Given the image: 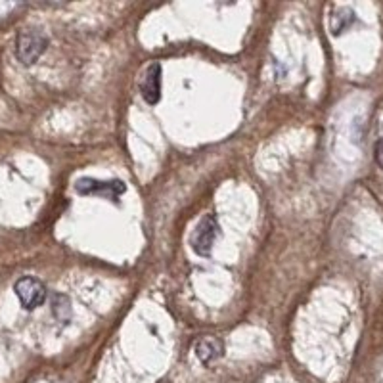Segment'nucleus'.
Returning a JSON list of instances; mask_svg holds the SVG:
<instances>
[{
	"label": "nucleus",
	"instance_id": "1",
	"mask_svg": "<svg viewBox=\"0 0 383 383\" xmlns=\"http://www.w3.org/2000/svg\"><path fill=\"white\" fill-rule=\"evenodd\" d=\"M48 38L38 29H23L15 38V56L23 65H33L46 52Z\"/></svg>",
	"mask_w": 383,
	"mask_h": 383
},
{
	"label": "nucleus",
	"instance_id": "2",
	"mask_svg": "<svg viewBox=\"0 0 383 383\" xmlns=\"http://www.w3.org/2000/svg\"><path fill=\"white\" fill-rule=\"evenodd\" d=\"M14 291L25 311H35L37 306H42L46 297H48L46 286L35 276H23V278H19L14 283Z\"/></svg>",
	"mask_w": 383,
	"mask_h": 383
},
{
	"label": "nucleus",
	"instance_id": "3",
	"mask_svg": "<svg viewBox=\"0 0 383 383\" xmlns=\"http://www.w3.org/2000/svg\"><path fill=\"white\" fill-rule=\"evenodd\" d=\"M217 234H219V224H217V221H214V217L205 214V217L196 224L194 232H192L190 244L194 253L199 255V257H207V255H211L214 240H217Z\"/></svg>",
	"mask_w": 383,
	"mask_h": 383
},
{
	"label": "nucleus",
	"instance_id": "4",
	"mask_svg": "<svg viewBox=\"0 0 383 383\" xmlns=\"http://www.w3.org/2000/svg\"><path fill=\"white\" fill-rule=\"evenodd\" d=\"M75 192L81 196H102V198L117 201V196L125 192V184L121 180L102 182L96 178H79L75 182Z\"/></svg>",
	"mask_w": 383,
	"mask_h": 383
},
{
	"label": "nucleus",
	"instance_id": "5",
	"mask_svg": "<svg viewBox=\"0 0 383 383\" xmlns=\"http://www.w3.org/2000/svg\"><path fill=\"white\" fill-rule=\"evenodd\" d=\"M194 352H196V357H198L203 366H209V364L217 362L224 354V343L219 337L203 336L199 337L196 345H194Z\"/></svg>",
	"mask_w": 383,
	"mask_h": 383
},
{
	"label": "nucleus",
	"instance_id": "6",
	"mask_svg": "<svg viewBox=\"0 0 383 383\" xmlns=\"http://www.w3.org/2000/svg\"><path fill=\"white\" fill-rule=\"evenodd\" d=\"M140 92H142V98L155 106L161 98V65L155 61L150 68L144 71V79L140 83Z\"/></svg>",
	"mask_w": 383,
	"mask_h": 383
},
{
	"label": "nucleus",
	"instance_id": "7",
	"mask_svg": "<svg viewBox=\"0 0 383 383\" xmlns=\"http://www.w3.org/2000/svg\"><path fill=\"white\" fill-rule=\"evenodd\" d=\"M52 314L56 316V320L61 322L63 326H68L69 322H71L73 311H71V301L68 299V295H63V293H58V295H54V299H52Z\"/></svg>",
	"mask_w": 383,
	"mask_h": 383
},
{
	"label": "nucleus",
	"instance_id": "8",
	"mask_svg": "<svg viewBox=\"0 0 383 383\" xmlns=\"http://www.w3.org/2000/svg\"><path fill=\"white\" fill-rule=\"evenodd\" d=\"M352 22H354V14H352L351 10H345L343 8V10H339L337 14L329 17V27L334 31V35H339L345 29H349Z\"/></svg>",
	"mask_w": 383,
	"mask_h": 383
},
{
	"label": "nucleus",
	"instance_id": "9",
	"mask_svg": "<svg viewBox=\"0 0 383 383\" xmlns=\"http://www.w3.org/2000/svg\"><path fill=\"white\" fill-rule=\"evenodd\" d=\"M374 157H375V163L380 165V169H383V138H382V140H377V142H375Z\"/></svg>",
	"mask_w": 383,
	"mask_h": 383
}]
</instances>
